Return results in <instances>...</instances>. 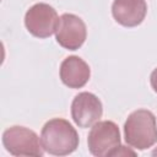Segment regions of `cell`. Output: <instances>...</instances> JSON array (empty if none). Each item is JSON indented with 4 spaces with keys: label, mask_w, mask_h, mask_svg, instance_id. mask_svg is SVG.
I'll list each match as a JSON object with an SVG mask.
<instances>
[{
    "label": "cell",
    "mask_w": 157,
    "mask_h": 157,
    "mask_svg": "<svg viewBox=\"0 0 157 157\" xmlns=\"http://www.w3.org/2000/svg\"><path fill=\"white\" fill-rule=\"evenodd\" d=\"M40 142L45 152L54 156H66L78 147V134L65 119L54 118L42 128Z\"/></svg>",
    "instance_id": "6da1fadb"
},
{
    "label": "cell",
    "mask_w": 157,
    "mask_h": 157,
    "mask_svg": "<svg viewBox=\"0 0 157 157\" xmlns=\"http://www.w3.org/2000/svg\"><path fill=\"white\" fill-rule=\"evenodd\" d=\"M124 137L129 146L146 150L157 142V124L155 114L148 109L134 110L124 124Z\"/></svg>",
    "instance_id": "7a4b0ae2"
},
{
    "label": "cell",
    "mask_w": 157,
    "mask_h": 157,
    "mask_svg": "<svg viewBox=\"0 0 157 157\" xmlns=\"http://www.w3.org/2000/svg\"><path fill=\"white\" fill-rule=\"evenodd\" d=\"M2 145L12 156H36L40 157L44 148L38 135L25 126H11L2 134Z\"/></svg>",
    "instance_id": "3957f363"
},
{
    "label": "cell",
    "mask_w": 157,
    "mask_h": 157,
    "mask_svg": "<svg viewBox=\"0 0 157 157\" xmlns=\"http://www.w3.org/2000/svg\"><path fill=\"white\" fill-rule=\"evenodd\" d=\"M87 145L91 155L96 157L112 156L120 146V131L118 125L110 120H98L92 125L88 132Z\"/></svg>",
    "instance_id": "277c9868"
},
{
    "label": "cell",
    "mask_w": 157,
    "mask_h": 157,
    "mask_svg": "<svg viewBox=\"0 0 157 157\" xmlns=\"http://www.w3.org/2000/svg\"><path fill=\"white\" fill-rule=\"evenodd\" d=\"M59 17L55 9L45 2L34 4L25 15L27 31L37 38H48L55 33Z\"/></svg>",
    "instance_id": "5b68a950"
},
{
    "label": "cell",
    "mask_w": 157,
    "mask_h": 157,
    "mask_svg": "<svg viewBox=\"0 0 157 157\" xmlns=\"http://www.w3.org/2000/svg\"><path fill=\"white\" fill-rule=\"evenodd\" d=\"M87 37V28L82 18L74 13H63L55 29L56 42L65 49L76 50L82 47Z\"/></svg>",
    "instance_id": "8992f818"
},
{
    "label": "cell",
    "mask_w": 157,
    "mask_h": 157,
    "mask_svg": "<svg viewBox=\"0 0 157 157\" xmlns=\"http://www.w3.org/2000/svg\"><path fill=\"white\" fill-rule=\"evenodd\" d=\"M103 114L99 98L91 92H80L71 103V118L78 128H90L96 124Z\"/></svg>",
    "instance_id": "52a82bcc"
},
{
    "label": "cell",
    "mask_w": 157,
    "mask_h": 157,
    "mask_svg": "<svg viewBox=\"0 0 157 157\" xmlns=\"http://www.w3.org/2000/svg\"><path fill=\"white\" fill-rule=\"evenodd\" d=\"M147 13L146 0H114L112 15L114 20L124 27L139 26Z\"/></svg>",
    "instance_id": "ba28073f"
},
{
    "label": "cell",
    "mask_w": 157,
    "mask_h": 157,
    "mask_svg": "<svg viewBox=\"0 0 157 157\" xmlns=\"http://www.w3.org/2000/svg\"><path fill=\"white\" fill-rule=\"evenodd\" d=\"M91 76L88 64L80 56L71 55L63 60L60 65V78L69 88L83 87Z\"/></svg>",
    "instance_id": "9c48e42d"
},
{
    "label": "cell",
    "mask_w": 157,
    "mask_h": 157,
    "mask_svg": "<svg viewBox=\"0 0 157 157\" xmlns=\"http://www.w3.org/2000/svg\"><path fill=\"white\" fill-rule=\"evenodd\" d=\"M128 155H131V156H136V152L135 151H132V150H129L128 147H125V146H119L113 153H112V156H128Z\"/></svg>",
    "instance_id": "30bf717a"
},
{
    "label": "cell",
    "mask_w": 157,
    "mask_h": 157,
    "mask_svg": "<svg viewBox=\"0 0 157 157\" xmlns=\"http://www.w3.org/2000/svg\"><path fill=\"white\" fill-rule=\"evenodd\" d=\"M150 82H151V86L153 88V91L157 93V67L151 72V76H150Z\"/></svg>",
    "instance_id": "8fae6325"
},
{
    "label": "cell",
    "mask_w": 157,
    "mask_h": 157,
    "mask_svg": "<svg viewBox=\"0 0 157 157\" xmlns=\"http://www.w3.org/2000/svg\"><path fill=\"white\" fill-rule=\"evenodd\" d=\"M152 155H153V156H157V148H155V150L152 151Z\"/></svg>",
    "instance_id": "7c38bea8"
}]
</instances>
